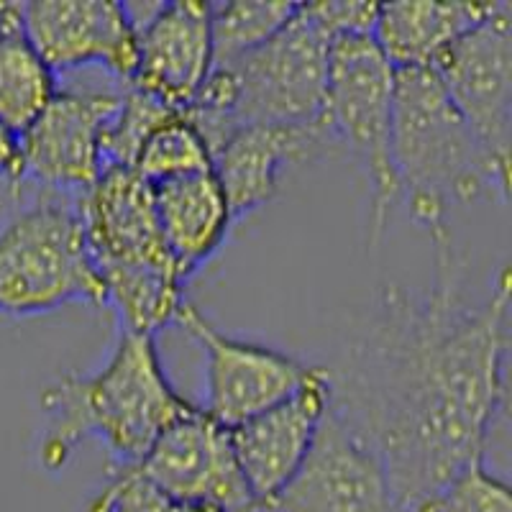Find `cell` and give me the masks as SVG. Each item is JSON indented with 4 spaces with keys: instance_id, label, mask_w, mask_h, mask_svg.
Wrapping results in <instances>:
<instances>
[{
    "instance_id": "6da1fadb",
    "label": "cell",
    "mask_w": 512,
    "mask_h": 512,
    "mask_svg": "<svg viewBox=\"0 0 512 512\" xmlns=\"http://www.w3.org/2000/svg\"><path fill=\"white\" fill-rule=\"evenodd\" d=\"M510 272L466 297L451 241L436 282L377 295L331 379V408L377 451L395 512H431L443 489L482 464L507 408Z\"/></svg>"
},
{
    "instance_id": "7a4b0ae2",
    "label": "cell",
    "mask_w": 512,
    "mask_h": 512,
    "mask_svg": "<svg viewBox=\"0 0 512 512\" xmlns=\"http://www.w3.org/2000/svg\"><path fill=\"white\" fill-rule=\"evenodd\" d=\"M379 3H300L290 24L262 47L226 67H213L208 82L185 111L210 154L241 126L318 121L328 80L331 44L341 34H372Z\"/></svg>"
},
{
    "instance_id": "3957f363",
    "label": "cell",
    "mask_w": 512,
    "mask_h": 512,
    "mask_svg": "<svg viewBox=\"0 0 512 512\" xmlns=\"http://www.w3.org/2000/svg\"><path fill=\"white\" fill-rule=\"evenodd\" d=\"M195 408L164 372L152 336L118 331L95 372L62 374L39 395V464L62 472L82 441L98 438L111 464H141L164 428Z\"/></svg>"
},
{
    "instance_id": "277c9868",
    "label": "cell",
    "mask_w": 512,
    "mask_h": 512,
    "mask_svg": "<svg viewBox=\"0 0 512 512\" xmlns=\"http://www.w3.org/2000/svg\"><path fill=\"white\" fill-rule=\"evenodd\" d=\"M392 167L410 218L431 233L433 244L451 241L446 216L454 203L510 198V169L489 157L433 67L395 70Z\"/></svg>"
},
{
    "instance_id": "5b68a950",
    "label": "cell",
    "mask_w": 512,
    "mask_h": 512,
    "mask_svg": "<svg viewBox=\"0 0 512 512\" xmlns=\"http://www.w3.org/2000/svg\"><path fill=\"white\" fill-rule=\"evenodd\" d=\"M0 221V315L31 318L75 303L103 308V285L82 231L80 200L21 190Z\"/></svg>"
},
{
    "instance_id": "8992f818",
    "label": "cell",
    "mask_w": 512,
    "mask_h": 512,
    "mask_svg": "<svg viewBox=\"0 0 512 512\" xmlns=\"http://www.w3.org/2000/svg\"><path fill=\"white\" fill-rule=\"evenodd\" d=\"M395 67L372 34L333 39L318 126L328 152H346L369 185L372 236L379 239L400 200L392 167Z\"/></svg>"
},
{
    "instance_id": "52a82bcc",
    "label": "cell",
    "mask_w": 512,
    "mask_h": 512,
    "mask_svg": "<svg viewBox=\"0 0 512 512\" xmlns=\"http://www.w3.org/2000/svg\"><path fill=\"white\" fill-rule=\"evenodd\" d=\"M448 100L482 141L489 157L510 169L512 144V6H500L456 39L436 62Z\"/></svg>"
},
{
    "instance_id": "ba28073f",
    "label": "cell",
    "mask_w": 512,
    "mask_h": 512,
    "mask_svg": "<svg viewBox=\"0 0 512 512\" xmlns=\"http://www.w3.org/2000/svg\"><path fill=\"white\" fill-rule=\"evenodd\" d=\"M121 90L123 85L113 90H57L52 103L21 136V190L57 192L80 200L103 172V131L118 108Z\"/></svg>"
},
{
    "instance_id": "9c48e42d",
    "label": "cell",
    "mask_w": 512,
    "mask_h": 512,
    "mask_svg": "<svg viewBox=\"0 0 512 512\" xmlns=\"http://www.w3.org/2000/svg\"><path fill=\"white\" fill-rule=\"evenodd\" d=\"M177 326L205 354V402L200 410L226 428H236L290 397L313 369L287 351L218 331L192 303H185Z\"/></svg>"
},
{
    "instance_id": "30bf717a",
    "label": "cell",
    "mask_w": 512,
    "mask_h": 512,
    "mask_svg": "<svg viewBox=\"0 0 512 512\" xmlns=\"http://www.w3.org/2000/svg\"><path fill=\"white\" fill-rule=\"evenodd\" d=\"M139 466L175 505L210 502L226 512H269L246 487L231 431L198 405L164 428Z\"/></svg>"
},
{
    "instance_id": "8fae6325",
    "label": "cell",
    "mask_w": 512,
    "mask_h": 512,
    "mask_svg": "<svg viewBox=\"0 0 512 512\" xmlns=\"http://www.w3.org/2000/svg\"><path fill=\"white\" fill-rule=\"evenodd\" d=\"M24 29L54 75L98 67L121 85L134 75L139 29L126 3L34 0L24 3Z\"/></svg>"
},
{
    "instance_id": "7c38bea8",
    "label": "cell",
    "mask_w": 512,
    "mask_h": 512,
    "mask_svg": "<svg viewBox=\"0 0 512 512\" xmlns=\"http://www.w3.org/2000/svg\"><path fill=\"white\" fill-rule=\"evenodd\" d=\"M269 512H395L377 451L328 405L318 436Z\"/></svg>"
},
{
    "instance_id": "4fadbf2b",
    "label": "cell",
    "mask_w": 512,
    "mask_h": 512,
    "mask_svg": "<svg viewBox=\"0 0 512 512\" xmlns=\"http://www.w3.org/2000/svg\"><path fill=\"white\" fill-rule=\"evenodd\" d=\"M328 405L331 379L326 369L313 367L290 397L228 428L246 487L262 505H272L303 466Z\"/></svg>"
},
{
    "instance_id": "5bb4252c",
    "label": "cell",
    "mask_w": 512,
    "mask_h": 512,
    "mask_svg": "<svg viewBox=\"0 0 512 512\" xmlns=\"http://www.w3.org/2000/svg\"><path fill=\"white\" fill-rule=\"evenodd\" d=\"M136 67L126 85L185 113L213 72L210 3H157L136 24Z\"/></svg>"
},
{
    "instance_id": "9a60e30c",
    "label": "cell",
    "mask_w": 512,
    "mask_h": 512,
    "mask_svg": "<svg viewBox=\"0 0 512 512\" xmlns=\"http://www.w3.org/2000/svg\"><path fill=\"white\" fill-rule=\"evenodd\" d=\"M77 210L95 269L175 267L159 231L154 187L131 167H105Z\"/></svg>"
},
{
    "instance_id": "2e32d148",
    "label": "cell",
    "mask_w": 512,
    "mask_h": 512,
    "mask_svg": "<svg viewBox=\"0 0 512 512\" xmlns=\"http://www.w3.org/2000/svg\"><path fill=\"white\" fill-rule=\"evenodd\" d=\"M328 152L318 121L303 126L251 123L236 128L216 152L213 175L226 192L233 223L251 216L277 195L292 164Z\"/></svg>"
},
{
    "instance_id": "e0dca14e",
    "label": "cell",
    "mask_w": 512,
    "mask_h": 512,
    "mask_svg": "<svg viewBox=\"0 0 512 512\" xmlns=\"http://www.w3.org/2000/svg\"><path fill=\"white\" fill-rule=\"evenodd\" d=\"M154 208L167 254L185 280L223 249L233 226L226 192L213 172L154 185Z\"/></svg>"
},
{
    "instance_id": "ac0fdd59",
    "label": "cell",
    "mask_w": 512,
    "mask_h": 512,
    "mask_svg": "<svg viewBox=\"0 0 512 512\" xmlns=\"http://www.w3.org/2000/svg\"><path fill=\"white\" fill-rule=\"evenodd\" d=\"M500 3H379L374 41L395 70L431 67Z\"/></svg>"
},
{
    "instance_id": "d6986e66",
    "label": "cell",
    "mask_w": 512,
    "mask_h": 512,
    "mask_svg": "<svg viewBox=\"0 0 512 512\" xmlns=\"http://www.w3.org/2000/svg\"><path fill=\"white\" fill-rule=\"evenodd\" d=\"M103 308L118 320V331L157 336L185 308V277L175 267H98Z\"/></svg>"
},
{
    "instance_id": "ffe728a7",
    "label": "cell",
    "mask_w": 512,
    "mask_h": 512,
    "mask_svg": "<svg viewBox=\"0 0 512 512\" xmlns=\"http://www.w3.org/2000/svg\"><path fill=\"white\" fill-rule=\"evenodd\" d=\"M57 75L24 29V3L0 24V123L21 139L57 95Z\"/></svg>"
},
{
    "instance_id": "44dd1931",
    "label": "cell",
    "mask_w": 512,
    "mask_h": 512,
    "mask_svg": "<svg viewBox=\"0 0 512 512\" xmlns=\"http://www.w3.org/2000/svg\"><path fill=\"white\" fill-rule=\"evenodd\" d=\"M300 3H272V0H228L210 3V31H213V67H226L251 49L262 47L280 29H285Z\"/></svg>"
},
{
    "instance_id": "7402d4cb",
    "label": "cell",
    "mask_w": 512,
    "mask_h": 512,
    "mask_svg": "<svg viewBox=\"0 0 512 512\" xmlns=\"http://www.w3.org/2000/svg\"><path fill=\"white\" fill-rule=\"evenodd\" d=\"M131 169L154 187L180 177L213 172V154L198 126L185 113H177L149 134Z\"/></svg>"
},
{
    "instance_id": "603a6c76",
    "label": "cell",
    "mask_w": 512,
    "mask_h": 512,
    "mask_svg": "<svg viewBox=\"0 0 512 512\" xmlns=\"http://www.w3.org/2000/svg\"><path fill=\"white\" fill-rule=\"evenodd\" d=\"M177 111L159 103L152 95L123 85L118 108L103 131V169L105 167H134L141 144L149 139L154 128L162 126Z\"/></svg>"
},
{
    "instance_id": "cb8c5ba5",
    "label": "cell",
    "mask_w": 512,
    "mask_h": 512,
    "mask_svg": "<svg viewBox=\"0 0 512 512\" xmlns=\"http://www.w3.org/2000/svg\"><path fill=\"white\" fill-rule=\"evenodd\" d=\"M175 502L141 472L139 464H111L103 487L85 512H172Z\"/></svg>"
},
{
    "instance_id": "d4e9b609",
    "label": "cell",
    "mask_w": 512,
    "mask_h": 512,
    "mask_svg": "<svg viewBox=\"0 0 512 512\" xmlns=\"http://www.w3.org/2000/svg\"><path fill=\"white\" fill-rule=\"evenodd\" d=\"M431 512H512L510 484L482 461L448 484Z\"/></svg>"
},
{
    "instance_id": "484cf974",
    "label": "cell",
    "mask_w": 512,
    "mask_h": 512,
    "mask_svg": "<svg viewBox=\"0 0 512 512\" xmlns=\"http://www.w3.org/2000/svg\"><path fill=\"white\" fill-rule=\"evenodd\" d=\"M0 180L16 195L24 187V157H21V139L0 123Z\"/></svg>"
},
{
    "instance_id": "4316f807",
    "label": "cell",
    "mask_w": 512,
    "mask_h": 512,
    "mask_svg": "<svg viewBox=\"0 0 512 512\" xmlns=\"http://www.w3.org/2000/svg\"><path fill=\"white\" fill-rule=\"evenodd\" d=\"M172 512H226V510L218 505H210V502H177Z\"/></svg>"
}]
</instances>
